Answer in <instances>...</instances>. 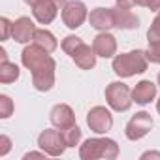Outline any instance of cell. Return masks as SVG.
<instances>
[{"mask_svg":"<svg viewBox=\"0 0 160 160\" xmlns=\"http://www.w3.org/2000/svg\"><path fill=\"white\" fill-rule=\"evenodd\" d=\"M38 147L49 156H60L66 149V143L58 130H43L38 136Z\"/></svg>","mask_w":160,"mask_h":160,"instance_id":"52a82bcc","label":"cell"},{"mask_svg":"<svg viewBox=\"0 0 160 160\" xmlns=\"http://www.w3.org/2000/svg\"><path fill=\"white\" fill-rule=\"evenodd\" d=\"M113 17H115V28L119 30H134L139 27V19L130 12V8H121V6L113 8Z\"/></svg>","mask_w":160,"mask_h":160,"instance_id":"9a60e30c","label":"cell"},{"mask_svg":"<svg viewBox=\"0 0 160 160\" xmlns=\"http://www.w3.org/2000/svg\"><path fill=\"white\" fill-rule=\"evenodd\" d=\"M32 42H34L36 45L43 47L47 53H53V51L58 47V42H57L55 34L49 32V30H45V28H36V34H34V40H32Z\"/></svg>","mask_w":160,"mask_h":160,"instance_id":"e0dca14e","label":"cell"},{"mask_svg":"<svg viewBox=\"0 0 160 160\" xmlns=\"http://www.w3.org/2000/svg\"><path fill=\"white\" fill-rule=\"evenodd\" d=\"M147 55L141 49L130 51V53H121L113 58V72L119 77H132L136 73H143L147 70Z\"/></svg>","mask_w":160,"mask_h":160,"instance_id":"7a4b0ae2","label":"cell"},{"mask_svg":"<svg viewBox=\"0 0 160 160\" xmlns=\"http://www.w3.org/2000/svg\"><path fill=\"white\" fill-rule=\"evenodd\" d=\"M149 10H152V12H160V0H152V4H151Z\"/></svg>","mask_w":160,"mask_h":160,"instance_id":"f1b7e54d","label":"cell"},{"mask_svg":"<svg viewBox=\"0 0 160 160\" xmlns=\"http://www.w3.org/2000/svg\"><path fill=\"white\" fill-rule=\"evenodd\" d=\"M136 2V6H143V8H151V4H152V0H134Z\"/></svg>","mask_w":160,"mask_h":160,"instance_id":"4316f807","label":"cell"},{"mask_svg":"<svg viewBox=\"0 0 160 160\" xmlns=\"http://www.w3.org/2000/svg\"><path fill=\"white\" fill-rule=\"evenodd\" d=\"M87 19V6L81 0H70V2L62 8V21L68 28L75 30L79 28Z\"/></svg>","mask_w":160,"mask_h":160,"instance_id":"8992f818","label":"cell"},{"mask_svg":"<svg viewBox=\"0 0 160 160\" xmlns=\"http://www.w3.org/2000/svg\"><path fill=\"white\" fill-rule=\"evenodd\" d=\"M106 100L109 104V108L113 111H128L132 106V91L128 89V85H124L122 81H113L108 85L106 89Z\"/></svg>","mask_w":160,"mask_h":160,"instance_id":"277c9868","label":"cell"},{"mask_svg":"<svg viewBox=\"0 0 160 160\" xmlns=\"http://www.w3.org/2000/svg\"><path fill=\"white\" fill-rule=\"evenodd\" d=\"M156 96V85L152 81H149V79H143V81H139L134 91H132V100L139 106H145L149 104L151 100H154Z\"/></svg>","mask_w":160,"mask_h":160,"instance_id":"2e32d148","label":"cell"},{"mask_svg":"<svg viewBox=\"0 0 160 160\" xmlns=\"http://www.w3.org/2000/svg\"><path fill=\"white\" fill-rule=\"evenodd\" d=\"M19 77V66L6 60V62H0V81L2 83H13L15 79Z\"/></svg>","mask_w":160,"mask_h":160,"instance_id":"ac0fdd59","label":"cell"},{"mask_svg":"<svg viewBox=\"0 0 160 160\" xmlns=\"http://www.w3.org/2000/svg\"><path fill=\"white\" fill-rule=\"evenodd\" d=\"M158 85H160V73H158Z\"/></svg>","mask_w":160,"mask_h":160,"instance_id":"e575fe53","label":"cell"},{"mask_svg":"<svg viewBox=\"0 0 160 160\" xmlns=\"http://www.w3.org/2000/svg\"><path fill=\"white\" fill-rule=\"evenodd\" d=\"M38 2H40V0H25V4H28L30 8H34V6H36Z\"/></svg>","mask_w":160,"mask_h":160,"instance_id":"d6a6232c","label":"cell"},{"mask_svg":"<svg viewBox=\"0 0 160 160\" xmlns=\"http://www.w3.org/2000/svg\"><path fill=\"white\" fill-rule=\"evenodd\" d=\"M145 55H147V58H149L152 64H160V40L149 42V47H147Z\"/></svg>","mask_w":160,"mask_h":160,"instance_id":"ffe728a7","label":"cell"},{"mask_svg":"<svg viewBox=\"0 0 160 160\" xmlns=\"http://www.w3.org/2000/svg\"><path fill=\"white\" fill-rule=\"evenodd\" d=\"M92 47L96 51L98 57H104V58H111L115 53H117V40L113 34L109 32H100L94 42H92Z\"/></svg>","mask_w":160,"mask_h":160,"instance_id":"7c38bea8","label":"cell"},{"mask_svg":"<svg viewBox=\"0 0 160 160\" xmlns=\"http://www.w3.org/2000/svg\"><path fill=\"white\" fill-rule=\"evenodd\" d=\"M70 57H72V60L81 68V70H92L94 66H96V51H94V47H91V45H87L85 42H79L77 43V47L70 53Z\"/></svg>","mask_w":160,"mask_h":160,"instance_id":"9c48e42d","label":"cell"},{"mask_svg":"<svg viewBox=\"0 0 160 160\" xmlns=\"http://www.w3.org/2000/svg\"><path fill=\"white\" fill-rule=\"evenodd\" d=\"M0 28H2V34H0V40H8L12 36V28H13V23H10V19L2 17L0 19Z\"/></svg>","mask_w":160,"mask_h":160,"instance_id":"cb8c5ba5","label":"cell"},{"mask_svg":"<svg viewBox=\"0 0 160 160\" xmlns=\"http://www.w3.org/2000/svg\"><path fill=\"white\" fill-rule=\"evenodd\" d=\"M58 10H60V8L53 2V0H40V2L32 8V13H34V17H36L38 23H42V25H49V23L55 21Z\"/></svg>","mask_w":160,"mask_h":160,"instance_id":"5bb4252c","label":"cell"},{"mask_svg":"<svg viewBox=\"0 0 160 160\" xmlns=\"http://www.w3.org/2000/svg\"><path fill=\"white\" fill-rule=\"evenodd\" d=\"M151 128H152V117H151V113L139 111V113H136V115L126 122L124 134H126L128 139L136 141V139H141L143 136H147Z\"/></svg>","mask_w":160,"mask_h":160,"instance_id":"5b68a950","label":"cell"},{"mask_svg":"<svg viewBox=\"0 0 160 160\" xmlns=\"http://www.w3.org/2000/svg\"><path fill=\"white\" fill-rule=\"evenodd\" d=\"M141 158H160V152H143Z\"/></svg>","mask_w":160,"mask_h":160,"instance_id":"83f0119b","label":"cell"},{"mask_svg":"<svg viewBox=\"0 0 160 160\" xmlns=\"http://www.w3.org/2000/svg\"><path fill=\"white\" fill-rule=\"evenodd\" d=\"M21 62H23L25 68L30 70V73H32V85H34L36 91L47 92V91L53 89L57 64H55V60L49 57V53L43 47H40L36 43L25 47L23 53H21Z\"/></svg>","mask_w":160,"mask_h":160,"instance_id":"6da1fadb","label":"cell"},{"mask_svg":"<svg viewBox=\"0 0 160 160\" xmlns=\"http://www.w3.org/2000/svg\"><path fill=\"white\" fill-rule=\"evenodd\" d=\"M60 136L66 143V147H75L79 145V141H81V130H79L77 124H72V126H66L60 130Z\"/></svg>","mask_w":160,"mask_h":160,"instance_id":"d6986e66","label":"cell"},{"mask_svg":"<svg viewBox=\"0 0 160 160\" xmlns=\"http://www.w3.org/2000/svg\"><path fill=\"white\" fill-rule=\"evenodd\" d=\"M51 122L53 126H57L58 130L66 128V126H72L75 124V115H73V109L66 104H57L53 109H51Z\"/></svg>","mask_w":160,"mask_h":160,"instance_id":"4fadbf2b","label":"cell"},{"mask_svg":"<svg viewBox=\"0 0 160 160\" xmlns=\"http://www.w3.org/2000/svg\"><path fill=\"white\" fill-rule=\"evenodd\" d=\"M89 23H91L92 28L102 30V32H108L109 28L115 27L113 10H109V8H96V10H92L91 15H89Z\"/></svg>","mask_w":160,"mask_h":160,"instance_id":"8fae6325","label":"cell"},{"mask_svg":"<svg viewBox=\"0 0 160 160\" xmlns=\"http://www.w3.org/2000/svg\"><path fill=\"white\" fill-rule=\"evenodd\" d=\"M10 149H12L10 138H8V136H0V156H6Z\"/></svg>","mask_w":160,"mask_h":160,"instance_id":"d4e9b609","label":"cell"},{"mask_svg":"<svg viewBox=\"0 0 160 160\" xmlns=\"http://www.w3.org/2000/svg\"><path fill=\"white\" fill-rule=\"evenodd\" d=\"M40 156H43L42 152H27L25 154V160H28V158H40Z\"/></svg>","mask_w":160,"mask_h":160,"instance_id":"f546056e","label":"cell"},{"mask_svg":"<svg viewBox=\"0 0 160 160\" xmlns=\"http://www.w3.org/2000/svg\"><path fill=\"white\" fill-rule=\"evenodd\" d=\"M53 2H55V4H57V6H58L60 10H62V8H64V6L68 4V0H53Z\"/></svg>","mask_w":160,"mask_h":160,"instance_id":"4dcf8cb0","label":"cell"},{"mask_svg":"<svg viewBox=\"0 0 160 160\" xmlns=\"http://www.w3.org/2000/svg\"><path fill=\"white\" fill-rule=\"evenodd\" d=\"M115 2H117V6H121V8H134V6H136L134 0H115Z\"/></svg>","mask_w":160,"mask_h":160,"instance_id":"484cf974","label":"cell"},{"mask_svg":"<svg viewBox=\"0 0 160 160\" xmlns=\"http://www.w3.org/2000/svg\"><path fill=\"white\" fill-rule=\"evenodd\" d=\"M12 113H13V100L10 96L2 94V96H0V117L8 119Z\"/></svg>","mask_w":160,"mask_h":160,"instance_id":"44dd1931","label":"cell"},{"mask_svg":"<svg viewBox=\"0 0 160 160\" xmlns=\"http://www.w3.org/2000/svg\"><path fill=\"white\" fill-rule=\"evenodd\" d=\"M147 40H149V42L160 40V12H158V15L154 17V21H152L151 28L147 30Z\"/></svg>","mask_w":160,"mask_h":160,"instance_id":"7402d4cb","label":"cell"},{"mask_svg":"<svg viewBox=\"0 0 160 160\" xmlns=\"http://www.w3.org/2000/svg\"><path fill=\"white\" fill-rule=\"evenodd\" d=\"M156 109H158V113H160V98H158V102H156Z\"/></svg>","mask_w":160,"mask_h":160,"instance_id":"836d02e7","label":"cell"},{"mask_svg":"<svg viewBox=\"0 0 160 160\" xmlns=\"http://www.w3.org/2000/svg\"><path fill=\"white\" fill-rule=\"evenodd\" d=\"M0 60L6 62L8 60V55H6V49H0Z\"/></svg>","mask_w":160,"mask_h":160,"instance_id":"1f68e13d","label":"cell"},{"mask_svg":"<svg viewBox=\"0 0 160 160\" xmlns=\"http://www.w3.org/2000/svg\"><path fill=\"white\" fill-rule=\"evenodd\" d=\"M87 124L92 132L96 134H106L111 130L113 126V117L109 113V109H106L104 106H94L89 115H87Z\"/></svg>","mask_w":160,"mask_h":160,"instance_id":"ba28073f","label":"cell"},{"mask_svg":"<svg viewBox=\"0 0 160 160\" xmlns=\"http://www.w3.org/2000/svg\"><path fill=\"white\" fill-rule=\"evenodd\" d=\"M79 42H83V40H81V38H77V36H73V34L66 36V38L62 40V51L70 55V53L77 47V43H79Z\"/></svg>","mask_w":160,"mask_h":160,"instance_id":"603a6c76","label":"cell"},{"mask_svg":"<svg viewBox=\"0 0 160 160\" xmlns=\"http://www.w3.org/2000/svg\"><path fill=\"white\" fill-rule=\"evenodd\" d=\"M79 156H81V160H96V158L115 160L119 156V145L109 138H91L81 145Z\"/></svg>","mask_w":160,"mask_h":160,"instance_id":"3957f363","label":"cell"},{"mask_svg":"<svg viewBox=\"0 0 160 160\" xmlns=\"http://www.w3.org/2000/svg\"><path fill=\"white\" fill-rule=\"evenodd\" d=\"M34 34H36V25L32 23L30 17H19L15 23H13V28H12V38L19 43H28L30 40H34Z\"/></svg>","mask_w":160,"mask_h":160,"instance_id":"30bf717a","label":"cell"}]
</instances>
